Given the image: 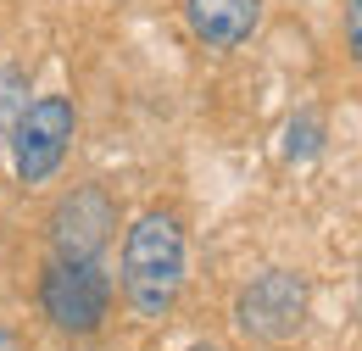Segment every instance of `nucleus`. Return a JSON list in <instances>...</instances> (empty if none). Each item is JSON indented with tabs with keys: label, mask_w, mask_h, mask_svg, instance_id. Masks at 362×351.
Segmentation results:
<instances>
[{
	"label": "nucleus",
	"mask_w": 362,
	"mask_h": 351,
	"mask_svg": "<svg viewBox=\"0 0 362 351\" xmlns=\"http://www.w3.org/2000/svg\"><path fill=\"white\" fill-rule=\"evenodd\" d=\"M73 134H78V112H73V100H67V95L23 100L17 123H11V134H6L11 162H17V178H23V184H45V178L62 168V156H67Z\"/></svg>",
	"instance_id": "7ed1b4c3"
},
{
	"label": "nucleus",
	"mask_w": 362,
	"mask_h": 351,
	"mask_svg": "<svg viewBox=\"0 0 362 351\" xmlns=\"http://www.w3.org/2000/svg\"><path fill=\"white\" fill-rule=\"evenodd\" d=\"M112 229H117V201L100 184H78L50 212V251L56 263H95L112 246Z\"/></svg>",
	"instance_id": "39448f33"
},
{
	"label": "nucleus",
	"mask_w": 362,
	"mask_h": 351,
	"mask_svg": "<svg viewBox=\"0 0 362 351\" xmlns=\"http://www.w3.org/2000/svg\"><path fill=\"white\" fill-rule=\"evenodd\" d=\"M40 307L62 335H95L112 312V279L100 273V263H50Z\"/></svg>",
	"instance_id": "20e7f679"
},
{
	"label": "nucleus",
	"mask_w": 362,
	"mask_h": 351,
	"mask_svg": "<svg viewBox=\"0 0 362 351\" xmlns=\"http://www.w3.org/2000/svg\"><path fill=\"white\" fill-rule=\"evenodd\" d=\"M346 50H362V0H346Z\"/></svg>",
	"instance_id": "1a4fd4ad"
},
{
	"label": "nucleus",
	"mask_w": 362,
	"mask_h": 351,
	"mask_svg": "<svg viewBox=\"0 0 362 351\" xmlns=\"http://www.w3.org/2000/svg\"><path fill=\"white\" fill-rule=\"evenodd\" d=\"M0 351H23V340H17L11 329H0Z\"/></svg>",
	"instance_id": "9d476101"
},
{
	"label": "nucleus",
	"mask_w": 362,
	"mask_h": 351,
	"mask_svg": "<svg viewBox=\"0 0 362 351\" xmlns=\"http://www.w3.org/2000/svg\"><path fill=\"white\" fill-rule=\"evenodd\" d=\"M317 151H323V123H317L313 112L290 117V129H284V156H290V162H307Z\"/></svg>",
	"instance_id": "0eeeda50"
},
{
	"label": "nucleus",
	"mask_w": 362,
	"mask_h": 351,
	"mask_svg": "<svg viewBox=\"0 0 362 351\" xmlns=\"http://www.w3.org/2000/svg\"><path fill=\"white\" fill-rule=\"evenodd\" d=\"M184 290V229L173 212H145L123 240V296L139 318H168Z\"/></svg>",
	"instance_id": "f257e3e1"
},
{
	"label": "nucleus",
	"mask_w": 362,
	"mask_h": 351,
	"mask_svg": "<svg viewBox=\"0 0 362 351\" xmlns=\"http://www.w3.org/2000/svg\"><path fill=\"white\" fill-rule=\"evenodd\" d=\"M189 351H223V346H189Z\"/></svg>",
	"instance_id": "9b49d317"
},
{
	"label": "nucleus",
	"mask_w": 362,
	"mask_h": 351,
	"mask_svg": "<svg viewBox=\"0 0 362 351\" xmlns=\"http://www.w3.org/2000/svg\"><path fill=\"white\" fill-rule=\"evenodd\" d=\"M23 100H28V79H23V67H0V145H6V134L17 123V112H23Z\"/></svg>",
	"instance_id": "6e6552de"
},
{
	"label": "nucleus",
	"mask_w": 362,
	"mask_h": 351,
	"mask_svg": "<svg viewBox=\"0 0 362 351\" xmlns=\"http://www.w3.org/2000/svg\"><path fill=\"white\" fill-rule=\"evenodd\" d=\"M184 17L206 50H234L257 34L262 0H184Z\"/></svg>",
	"instance_id": "423d86ee"
},
{
	"label": "nucleus",
	"mask_w": 362,
	"mask_h": 351,
	"mask_svg": "<svg viewBox=\"0 0 362 351\" xmlns=\"http://www.w3.org/2000/svg\"><path fill=\"white\" fill-rule=\"evenodd\" d=\"M307 307H313L307 279L290 273V267H268L240 290L234 323H240V335H251L262 346H284V340H296L307 329Z\"/></svg>",
	"instance_id": "f03ea898"
}]
</instances>
